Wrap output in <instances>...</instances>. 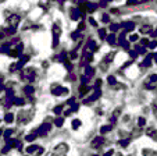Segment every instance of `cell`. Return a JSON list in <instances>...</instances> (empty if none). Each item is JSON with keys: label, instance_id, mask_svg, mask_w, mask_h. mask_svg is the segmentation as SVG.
<instances>
[{"label": "cell", "instance_id": "obj_1", "mask_svg": "<svg viewBox=\"0 0 157 156\" xmlns=\"http://www.w3.org/2000/svg\"><path fill=\"white\" fill-rule=\"evenodd\" d=\"M67 151H68V146L65 144H60V145H57L53 149V152H50L47 156H65Z\"/></svg>", "mask_w": 157, "mask_h": 156}]
</instances>
